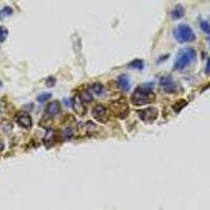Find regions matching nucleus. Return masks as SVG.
I'll list each match as a JSON object with an SVG mask.
<instances>
[{"mask_svg":"<svg viewBox=\"0 0 210 210\" xmlns=\"http://www.w3.org/2000/svg\"><path fill=\"white\" fill-rule=\"evenodd\" d=\"M158 109L154 107H147L144 108L142 110L138 111V116L140 117V119L145 123H151L158 118Z\"/></svg>","mask_w":210,"mask_h":210,"instance_id":"obj_5","label":"nucleus"},{"mask_svg":"<svg viewBox=\"0 0 210 210\" xmlns=\"http://www.w3.org/2000/svg\"><path fill=\"white\" fill-rule=\"evenodd\" d=\"M200 27H201V30L203 32H205L207 34L210 33V24L207 21H201Z\"/></svg>","mask_w":210,"mask_h":210,"instance_id":"obj_22","label":"nucleus"},{"mask_svg":"<svg viewBox=\"0 0 210 210\" xmlns=\"http://www.w3.org/2000/svg\"><path fill=\"white\" fill-rule=\"evenodd\" d=\"M74 136V130L71 128H66L63 130V138L65 140H70Z\"/></svg>","mask_w":210,"mask_h":210,"instance_id":"obj_20","label":"nucleus"},{"mask_svg":"<svg viewBox=\"0 0 210 210\" xmlns=\"http://www.w3.org/2000/svg\"><path fill=\"white\" fill-rule=\"evenodd\" d=\"M55 139H56V136H55V131L51 130V129H50V130L46 132V134H45L44 139H43V144L46 146L47 148H51V146L54 145Z\"/></svg>","mask_w":210,"mask_h":210,"instance_id":"obj_12","label":"nucleus"},{"mask_svg":"<svg viewBox=\"0 0 210 210\" xmlns=\"http://www.w3.org/2000/svg\"><path fill=\"white\" fill-rule=\"evenodd\" d=\"M186 104H187V102L185 101V100H180L179 102H177V103H175V104L173 105L174 111H175V113H179V111H180L181 109H182Z\"/></svg>","mask_w":210,"mask_h":210,"instance_id":"obj_19","label":"nucleus"},{"mask_svg":"<svg viewBox=\"0 0 210 210\" xmlns=\"http://www.w3.org/2000/svg\"><path fill=\"white\" fill-rule=\"evenodd\" d=\"M51 95L50 94V93H43V94H41V95H39L38 97H37V100H38L39 102H41V103H43L44 101H46V100H48L51 98Z\"/></svg>","mask_w":210,"mask_h":210,"instance_id":"obj_21","label":"nucleus"},{"mask_svg":"<svg viewBox=\"0 0 210 210\" xmlns=\"http://www.w3.org/2000/svg\"><path fill=\"white\" fill-rule=\"evenodd\" d=\"M80 97H81V99L83 100V102H84L85 104L91 102V100H93V97H91V95L90 94V91H83V93L80 95Z\"/></svg>","mask_w":210,"mask_h":210,"instance_id":"obj_17","label":"nucleus"},{"mask_svg":"<svg viewBox=\"0 0 210 210\" xmlns=\"http://www.w3.org/2000/svg\"><path fill=\"white\" fill-rule=\"evenodd\" d=\"M185 14V10L182 5L178 4L173 10L170 12V16L172 17V19H181Z\"/></svg>","mask_w":210,"mask_h":210,"instance_id":"obj_13","label":"nucleus"},{"mask_svg":"<svg viewBox=\"0 0 210 210\" xmlns=\"http://www.w3.org/2000/svg\"><path fill=\"white\" fill-rule=\"evenodd\" d=\"M1 86H2V82L0 81V87H1Z\"/></svg>","mask_w":210,"mask_h":210,"instance_id":"obj_24","label":"nucleus"},{"mask_svg":"<svg viewBox=\"0 0 210 210\" xmlns=\"http://www.w3.org/2000/svg\"><path fill=\"white\" fill-rule=\"evenodd\" d=\"M156 100V95L150 87H139L134 91L131 96V103L136 106H143L150 104Z\"/></svg>","mask_w":210,"mask_h":210,"instance_id":"obj_1","label":"nucleus"},{"mask_svg":"<svg viewBox=\"0 0 210 210\" xmlns=\"http://www.w3.org/2000/svg\"><path fill=\"white\" fill-rule=\"evenodd\" d=\"M160 84L163 87L164 91H166V93H168V94L174 93V91L178 90L177 84H175V82L173 81V79L169 76L162 77L160 80Z\"/></svg>","mask_w":210,"mask_h":210,"instance_id":"obj_7","label":"nucleus"},{"mask_svg":"<svg viewBox=\"0 0 210 210\" xmlns=\"http://www.w3.org/2000/svg\"><path fill=\"white\" fill-rule=\"evenodd\" d=\"M174 38L181 43L191 42L195 39V34L193 30L187 24H179L173 32Z\"/></svg>","mask_w":210,"mask_h":210,"instance_id":"obj_3","label":"nucleus"},{"mask_svg":"<svg viewBox=\"0 0 210 210\" xmlns=\"http://www.w3.org/2000/svg\"><path fill=\"white\" fill-rule=\"evenodd\" d=\"M8 35V31L4 27H0V43L4 42Z\"/></svg>","mask_w":210,"mask_h":210,"instance_id":"obj_18","label":"nucleus"},{"mask_svg":"<svg viewBox=\"0 0 210 210\" xmlns=\"http://www.w3.org/2000/svg\"><path fill=\"white\" fill-rule=\"evenodd\" d=\"M197 57V53L193 48L191 47H186L183 48L178 55L177 59L174 61V68L178 71H183L186 67H188L192 62L195 60Z\"/></svg>","mask_w":210,"mask_h":210,"instance_id":"obj_2","label":"nucleus"},{"mask_svg":"<svg viewBox=\"0 0 210 210\" xmlns=\"http://www.w3.org/2000/svg\"><path fill=\"white\" fill-rule=\"evenodd\" d=\"M118 85L122 90L128 91L130 88V82H129V78L126 75H121L118 78Z\"/></svg>","mask_w":210,"mask_h":210,"instance_id":"obj_11","label":"nucleus"},{"mask_svg":"<svg viewBox=\"0 0 210 210\" xmlns=\"http://www.w3.org/2000/svg\"><path fill=\"white\" fill-rule=\"evenodd\" d=\"M17 123L18 125L21 126L22 128L25 129H30L33 125V121H32V118L28 114L25 113H21L20 115H18L17 117Z\"/></svg>","mask_w":210,"mask_h":210,"instance_id":"obj_8","label":"nucleus"},{"mask_svg":"<svg viewBox=\"0 0 210 210\" xmlns=\"http://www.w3.org/2000/svg\"><path fill=\"white\" fill-rule=\"evenodd\" d=\"M60 110H61V105H60V103L58 101H53L46 106L45 113H46L47 116L55 117L60 113Z\"/></svg>","mask_w":210,"mask_h":210,"instance_id":"obj_10","label":"nucleus"},{"mask_svg":"<svg viewBox=\"0 0 210 210\" xmlns=\"http://www.w3.org/2000/svg\"><path fill=\"white\" fill-rule=\"evenodd\" d=\"M3 147H4V146H3V143H2L1 141H0V151L3 150Z\"/></svg>","mask_w":210,"mask_h":210,"instance_id":"obj_23","label":"nucleus"},{"mask_svg":"<svg viewBox=\"0 0 210 210\" xmlns=\"http://www.w3.org/2000/svg\"><path fill=\"white\" fill-rule=\"evenodd\" d=\"M129 67L137 68V70H142V68L144 67V63H143L142 60H134V61H132L130 64H129Z\"/></svg>","mask_w":210,"mask_h":210,"instance_id":"obj_16","label":"nucleus"},{"mask_svg":"<svg viewBox=\"0 0 210 210\" xmlns=\"http://www.w3.org/2000/svg\"><path fill=\"white\" fill-rule=\"evenodd\" d=\"M73 107L75 109V111H76L78 115H81V116L84 115L86 111L85 103L83 102V100L81 99L80 96H76L73 99Z\"/></svg>","mask_w":210,"mask_h":210,"instance_id":"obj_9","label":"nucleus"},{"mask_svg":"<svg viewBox=\"0 0 210 210\" xmlns=\"http://www.w3.org/2000/svg\"><path fill=\"white\" fill-rule=\"evenodd\" d=\"M90 91L91 94H94L95 96H101L104 93V86L100 83H95L90 87Z\"/></svg>","mask_w":210,"mask_h":210,"instance_id":"obj_14","label":"nucleus"},{"mask_svg":"<svg viewBox=\"0 0 210 210\" xmlns=\"http://www.w3.org/2000/svg\"><path fill=\"white\" fill-rule=\"evenodd\" d=\"M110 111L113 113L114 116L118 118H121V119L125 118L129 111V107L125 101V99H117L111 102Z\"/></svg>","mask_w":210,"mask_h":210,"instance_id":"obj_4","label":"nucleus"},{"mask_svg":"<svg viewBox=\"0 0 210 210\" xmlns=\"http://www.w3.org/2000/svg\"><path fill=\"white\" fill-rule=\"evenodd\" d=\"M93 117L96 119L98 122L106 123L108 121L109 113L107 108L102 104H98L93 108Z\"/></svg>","mask_w":210,"mask_h":210,"instance_id":"obj_6","label":"nucleus"},{"mask_svg":"<svg viewBox=\"0 0 210 210\" xmlns=\"http://www.w3.org/2000/svg\"><path fill=\"white\" fill-rule=\"evenodd\" d=\"M12 14H13V10L11 7H3L1 11H0V20L4 19L5 17H7V16H11Z\"/></svg>","mask_w":210,"mask_h":210,"instance_id":"obj_15","label":"nucleus"}]
</instances>
